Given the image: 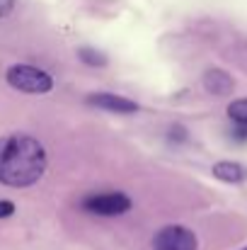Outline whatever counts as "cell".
<instances>
[{"instance_id": "8992f818", "label": "cell", "mask_w": 247, "mask_h": 250, "mask_svg": "<svg viewBox=\"0 0 247 250\" xmlns=\"http://www.w3.org/2000/svg\"><path fill=\"white\" fill-rule=\"evenodd\" d=\"M213 177L228 185H240L247 180V167L235 163V161H221L213 166Z\"/></svg>"}, {"instance_id": "52a82bcc", "label": "cell", "mask_w": 247, "mask_h": 250, "mask_svg": "<svg viewBox=\"0 0 247 250\" xmlns=\"http://www.w3.org/2000/svg\"><path fill=\"white\" fill-rule=\"evenodd\" d=\"M233 78L226 73V71H221V68H213V71H206V76H204V87L209 90V92H213V95H228L230 90H233Z\"/></svg>"}, {"instance_id": "5b68a950", "label": "cell", "mask_w": 247, "mask_h": 250, "mask_svg": "<svg viewBox=\"0 0 247 250\" xmlns=\"http://www.w3.org/2000/svg\"><path fill=\"white\" fill-rule=\"evenodd\" d=\"M90 104L95 107H102V109H109V112H121V114H131L138 109V104L133 100H126V97H119V95H109V92H97V95H90L87 97Z\"/></svg>"}, {"instance_id": "7c38bea8", "label": "cell", "mask_w": 247, "mask_h": 250, "mask_svg": "<svg viewBox=\"0 0 247 250\" xmlns=\"http://www.w3.org/2000/svg\"><path fill=\"white\" fill-rule=\"evenodd\" d=\"M243 250H247V248H243Z\"/></svg>"}, {"instance_id": "7a4b0ae2", "label": "cell", "mask_w": 247, "mask_h": 250, "mask_svg": "<svg viewBox=\"0 0 247 250\" xmlns=\"http://www.w3.org/2000/svg\"><path fill=\"white\" fill-rule=\"evenodd\" d=\"M5 78L15 90H22L29 95H44L54 87V78L34 66H12L7 68Z\"/></svg>"}, {"instance_id": "8fae6325", "label": "cell", "mask_w": 247, "mask_h": 250, "mask_svg": "<svg viewBox=\"0 0 247 250\" xmlns=\"http://www.w3.org/2000/svg\"><path fill=\"white\" fill-rule=\"evenodd\" d=\"M15 7V0H0V17H7Z\"/></svg>"}, {"instance_id": "6da1fadb", "label": "cell", "mask_w": 247, "mask_h": 250, "mask_svg": "<svg viewBox=\"0 0 247 250\" xmlns=\"http://www.w3.org/2000/svg\"><path fill=\"white\" fill-rule=\"evenodd\" d=\"M46 170V151L29 134L0 139V182L7 187H29Z\"/></svg>"}, {"instance_id": "277c9868", "label": "cell", "mask_w": 247, "mask_h": 250, "mask_svg": "<svg viewBox=\"0 0 247 250\" xmlns=\"http://www.w3.org/2000/svg\"><path fill=\"white\" fill-rule=\"evenodd\" d=\"M82 209L102 216H116L131 209V199L124 192H107V194H92L82 199Z\"/></svg>"}, {"instance_id": "3957f363", "label": "cell", "mask_w": 247, "mask_h": 250, "mask_svg": "<svg viewBox=\"0 0 247 250\" xmlns=\"http://www.w3.org/2000/svg\"><path fill=\"white\" fill-rule=\"evenodd\" d=\"M196 233L184 226H165L153 238V250H196Z\"/></svg>"}, {"instance_id": "9c48e42d", "label": "cell", "mask_w": 247, "mask_h": 250, "mask_svg": "<svg viewBox=\"0 0 247 250\" xmlns=\"http://www.w3.org/2000/svg\"><path fill=\"white\" fill-rule=\"evenodd\" d=\"M78 56H80L82 61H87L90 66H104V56H102V54H97L95 49H80V51H78Z\"/></svg>"}, {"instance_id": "30bf717a", "label": "cell", "mask_w": 247, "mask_h": 250, "mask_svg": "<svg viewBox=\"0 0 247 250\" xmlns=\"http://www.w3.org/2000/svg\"><path fill=\"white\" fill-rule=\"evenodd\" d=\"M15 214V204L12 202H0V219H7Z\"/></svg>"}, {"instance_id": "ba28073f", "label": "cell", "mask_w": 247, "mask_h": 250, "mask_svg": "<svg viewBox=\"0 0 247 250\" xmlns=\"http://www.w3.org/2000/svg\"><path fill=\"white\" fill-rule=\"evenodd\" d=\"M228 117L238 124V126H247V97L235 100L228 104Z\"/></svg>"}]
</instances>
